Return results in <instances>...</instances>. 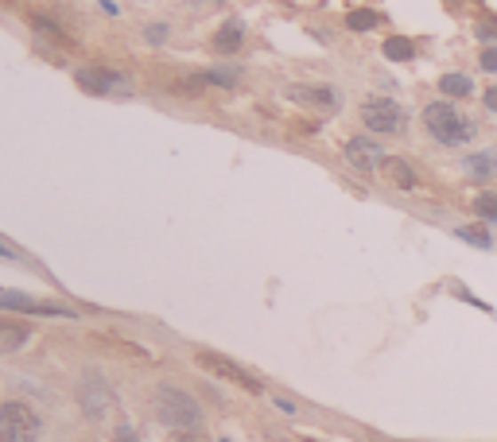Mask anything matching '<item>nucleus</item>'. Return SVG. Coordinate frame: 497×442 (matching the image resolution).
<instances>
[{"label": "nucleus", "instance_id": "nucleus-1", "mask_svg": "<svg viewBox=\"0 0 497 442\" xmlns=\"http://www.w3.org/2000/svg\"><path fill=\"white\" fill-rule=\"evenodd\" d=\"M424 128H428V136L443 148H462L478 136V121H470L467 113H459L447 97L424 105Z\"/></svg>", "mask_w": 497, "mask_h": 442}, {"label": "nucleus", "instance_id": "nucleus-2", "mask_svg": "<svg viewBox=\"0 0 497 442\" xmlns=\"http://www.w3.org/2000/svg\"><path fill=\"white\" fill-rule=\"evenodd\" d=\"M156 419H160L164 427H175V430H198V423H203V407H198V400L187 396L183 388L160 384L156 388Z\"/></svg>", "mask_w": 497, "mask_h": 442}, {"label": "nucleus", "instance_id": "nucleus-3", "mask_svg": "<svg viewBox=\"0 0 497 442\" xmlns=\"http://www.w3.org/2000/svg\"><path fill=\"white\" fill-rule=\"evenodd\" d=\"M362 125L373 136H400L408 128V113L393 97H369V101H362Z\"/></svg>", "mask_w": 497, "mask_h": 442}, {"label": "nucleus", "instance_id": "nucleus-4", "mask_svg": "<svg viewBox=\"0 0 497 442\" xmlns=\"http://www.w3.org/2000/svg\"><path fill=\"white\" fill-rule=\"evenodd\" d=\"M39 430H44V423L28 404H0V442H39Z\"/></svg>", "mask_w": 497, "mask_h": 442}, {"label": "nucleus", "instance_id": "nucleus-5", "mask_svg": "<svg viewBox=\"0 0 497 442\" xmlns=\"http://www.w3.org/2000/svg\"><path fill=\"white\" fill-rule=\"evenodd\" d=\"M342 156H346V164H350L354 171H362V175H373V171L385 164V148L373 144L369 136H350L346 140V148H342Z\"/></svg>", "mask_w": 497, "mask_h": 442}, {"label": "nucleus", "instance_id": "nucleus-6", "mask_svg": "<svg viewBox=\"0 0 497 442\" xmlns=\"http://www.w3.org/2000/svg\"><path fill=\"white\" fill-rule=\"evenodd\" d=\"M198 365H203V369H210L214 376H226V381H234L237 388H245V392H253V396H257V392H264L257 376H253V373H245V369H241V365H234L229 358H218V353H198Z\"/></svg>", "mask_w": 497, "mask_h": 442}, {"label": "nucleus", "instance_id": "nucleus-7", "mask_svg": "<svg viewBox=\"0 0 497 442\" xmlns=\"http://www.w3.org/2000/svg\"><path fill=\"white\" fill-rule=\"evenodd\" d=\"M0 307L8 310H20V315H51V318H70L74 310L70 307H59V303H39L31 295H20V291H0Z\"/></svg>", "mask_w": 497, "mask_h": 442}, {"label": "nucleus", "instance_id": "nucleus-8", "mask_svg": "<svg viewBox=\"0 0 497 442\" xmlns=\"http://www.w3.org/2000/svg\"><path fill=\"white\" fill-rule=\"evenodd\" d=\"M292 97L311 105V109H323V113H338V105H342L334 85H292Z\"/></svg>", "mask_w": 497, "mask_h": 442}, {"label": "nucleus", "instance_id": "nucleus-9", "mask_svg": "<svg viewBox=\"0 0 497 442\" xmlns=\"http://www.w3.org/2000/svg\"><path fill=\"white\" fill-rule=\"evenodd\" d=\"M381 175H385V182L389 187H397V190H416L420 187L416 167H412L405 156H389L385 164H381Z\"/></svg>", "mask_w": 497, "mask_h": 442}, {"label": "nucleus", "instance_id": "nucleus-10", "mask_svg": "<svg viewBox=\"0 0 497 442\" xmlns=\"http://www.w3.org/2000/svg\"><path fill=\"white\" fill-rule=\"evenodd\" d=\"M462 175L470 182H493L497 179V148H485V152H470L462 159Z\"/></svg>", "mask_w": 497, "mask_h": 442}, {"label": "nucleus", "instance_id": "nucleus-11", "mask_svg": "<svg viewBox=\"0 0 497 442\" xmlns=\"http://www.w3.org/2000/svg\"><path fill=\"white\" fill-rule=\"evenodd\" d=\"M109 404H113V396H109V388H105L101 376H86V381H82V407H86V415L101 419L105 412H109Z\"/></svg>", "mask_w": 497, "mask_h": 442}, {"label": "nucleus", "instance_id": "nucleus-12", "mask_svg": "<svg viewBox=\"0 0 497 442\" xmlns=\"http://www.w3.org/2000/svg\"><path fill=\"white\" fill-rule=\"evenodd\" d=\"M78 85H86L90 93H113V90H129V82L121 74L109 70H78Z\"/></svg>", "mask_w": 497, "mask_h": 442}, {"label": "nucleus", "instance_id": "nucleus-13", "mask_svg": "<svg viewBox=\"0 0 497 442\" xmlns=\"http://www.w3.org/2000/svg\"><path fill=\"white\" fill-rule=\"evenodd\" d=\"M28 338H31V330H28V326L0 318V353H16V350H24V346H28Z\"/></svg>", "mask_w": 497, "mask_h": 442}, {"label": "nucleus", "instance_id": "nucleus-14", "mask_svg": "<svg viewBox=\"0 0 497 442\" xmlns=\"http://www.w3.org/2000/svg\"><path fill=\"white\" fill-rule=\"evenodd\" d=\"M241 39H245V28H241L237 20H229V24L214 36V51L218 55H234V51H241Z\"/></svg>", "mask_w": 497, "mask_h": 442}, {"label": "nucleus", "instance_id": "nucleus-15", "mask_svg": "<svg viewBox=\"0 0 497 442\" xmlns=\"http://www.w3.org/2000/svg\"><path fill=\"white\" fill-rule=\"evenodd\" d=\"M439 93L447 97V101H459V97L474 93V82L467 78V74H443V78H439Z\"/></svg>", "mask_w": 497, "mask_h": 442}, {"label": "nucleus", "instance_id": "nucleus-16", "mask_svg": "<svg viewBox=\"0 0 497 442\" xmlns=\"http://www.w3.org/2000/svg\"><path fill=\"white\" fill-rule=\"evenodd\" d=\"M381 51H385V59H393V62H412L416 59V43L405 39V36H389Z\"/></svg>", "mask_w": 497, "mask_h": 442}, {"label": "nucleus", "instance_id": "nucleus-17", "mask_svg": "<svg viewBox=\"0 0 497 442\" xmlns=\"http://www.w3.org/2000/svg\"><path fill=\"white\" fill-rule=\"evenodd\" d=\"M474 213H478L482 221H493L497 225V190H482L478 198H474Z\"/></svg>", "mask_w": 497, "mask_h": 442}, {"label": "nucleus", "instance_id": "nucleus-18", "mask_svg": "<svg viewBox=\"0 0 497 442\" xmlns=\"http://www.w3.org/2000/svg\"><path fill=\"white\" fill-rule=\"evenodd\" d=\"M459 237H462V241H470L474 249H490V245H493V237H490L485 225H459Z\"/></svg>", "mask_w": 497, "mask_h": 442}, {"label": "nucleus", "instance_id": "nucleus-19", "mask_svg": "<svg viewBox=\"0 0 497 442\" xmlns=\"http://www.w3.org/2000/svg\"><path fill=\"white\" fill-rule=\"evenodd\" d=\"M377 24H381V16L369 12V8H357V12L346 16V28H350V31H373Z\"/></svg>", "mask_w": 497, "mask_h": 442}, {"label": "nucleus", "instance_id": "nucleus-20", "mask_svg": "<svg viewBox=\"0 0 497 442\" xmlns=\"http://www.w3.org/2000/svg\"><path fill=\"white\" fill-rule=\"evenodd\" d=\"M241 74L237 70H210L206 74V85H237Z\"/></svg>", "mask_w": 497, "mask_h": 442}, {"label": "nucleus", "instance_id": "nucleus-21", "mask_svg": "<svg viewBox=\"0 0 497 442\" xmlns=\"http://www.w3.org/2000/svg\"><path fill=\"white\" fill-rule=\"evenodd\" d=\"M478 67L490 70V74H497V47H485V51H482V55H478Z\"/></svg>", "mask_w": 497, "mask_h": 442}, {"label": "nucleus", "instance_id": "nucleus-22", "mask_svg": "<svg viewBox=\"0 0 497 442\" xmlns=\"http://www.w3.org/2000/svg\"><path fill=\"white\" fill-rule=\"evenodd\" d=\"M474 36L490 43V39H497V24H493V20H478V28H474Z\"/></svg>", "mask_w": 497, "mask_h": 442}, {"label": "nucleus", "instance_id": "nucleus-23", "mask_svg": "<svg viewBox=\"0 0 497 442\" xmlns=\"http://www.w3.org/2000/svg\"><path fill=\"white\" fill-rule=\"evenodd\" d=\"M144 36H148V43H164V39H167V28H164V24H152V28L144 31Z\"/></svg>", "mask_w": 497, "mask_h": 442}, {"label": "nucleus", "instance_id": "nucleus-24", "mask_svg": "<svg viewBox=\"0 0 497 442\" xmlns=\"http://www.w3.org/2000/svg\"><path fill=\"white\" fill-rule=\"evenodd\" d=\"M482 105H485L490 113H497V85H490V90L482 93Z\"/></svg>", "mask_w": 497, "mask_h": 442}, {"label": "nucleus", "instance_id": "nucleus-25", "mask_svg": "<svg viewBox=\"0 0 497 442\" xmlns=\"http://www.w3.org/2000/svg\"><path fill=\"white\" fill-rule=\"evenodd\" d=\"M117 438H121V442H136V435H132L129 427H117Z\"/></svg>", "mask_w": 497, "mask_h": 442}, {"label": "nucleus", "instance_id": "nucleus-26", "mask_svg": "<svg viewBox=\"0 0 497 442\" xmlns=\"http://www.w3.org/2000/svg\"><path fill=\"white\" fill-rule=\"evenodd\" d=\"M0 256H4V261H12V256H16V253H12V249H8V245H4V241H0Z\"/></svg>", "mask_w": 497, "mask_h": 442}]
</instances>
